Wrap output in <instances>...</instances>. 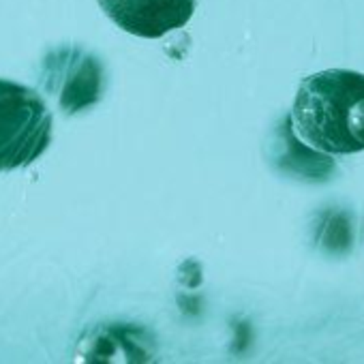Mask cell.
I'll list each match as a JSON object with an SVG mask.
<instances>
[{
	"instance_id": "obj_1",
	"label": "cell",
	"mask_w": 364,
	"mask_h": 364,
	"mask_svg": "<svg viewBox=\"0 0 364 364\" xmlns=\"http://www.w3.org/2000/svg\"><path fill=\"white\" fill-rule=\"evenodd\" d=\"M289 122L300 141L326 154L364 150V73L328 69L302 80Z\"/></svg>"
},
{
	"instance_id": "obj_2",
	"label": "cell",
	"mask_w": 364,
	"mask_h": 364,
	"mask_svg": "<svg viewBox=\"0 0 364 364\" xmlns=\"http://www.w3.org/2000/svg\"><path fill=\"white\" fill-rule=\"evenodd\" d=\"M54 118L31 86L0 77V171L35 163L50 146Z\"/></svg>"
},
{
	"instance_id": "obj_3",
	"label": "cell",
	"mask_w": 364,
	"mask_h": 364,
	"mask_svg": "<svg viewBox=\"0 0 364 364\" xmlns=\"http://www.w3.org/2000/svg\"><path fill=\"white\" fill-rule=\"evenodd\" d=\"M39 84L65 114L75 116L99 103L105 88V69L92 52L67 43L52 48L41 58Z\"/></svg>"
},
{
	"instance_id": "obj_4",
	"label": "cell",
	"mask_w": 364,
	"mask_h": 364,
	"mask_svg": "<svg viewBox=\"0 0 364 364\" xmlns=\"http://www.w3.org/2000/svg\"><path fill=\"white\" fill-rule=\"evenodd\" d=\"M103 14L124 33L159 39L185 26L198 0H97Z\"/></svg>"
},
{
	"instance_id": "obj_5",
	"label": "cell",
	"mask_w": 364,
	"mask_h": 364,
	"mask_svg": "<svg viewBox=\"0 0 364 364\" xmlns=\"http://www.w3.org/2000/svg\"><path fill=\"white\" fill-rule=\"evenodd\" d=\"M152 336L133 323H101L88 330L77 347V362H148L154 358Z\"/></svg>"
},
{
	"instance_id": "obj_6",
	"label": "cell",
	"mask_w": 364,
	"mask_h": 364,
	"mask_svg": "<svg viewBox=\"0 0 364 364\" xmlns=\"http://www.w3.org/2000/svg\"><path fill=\"white\" fill-rule=\"evenodd\" d=\"M281 156L277 159V165L283 169H289L291 173H304L309 178H323L334 169V161L330 154L309 148L304 141L298 139V135L291 129L289 116L285 118V129H281Z\"/></svg>"
},
{
	"instance_id": "obj_7",
	"label": "cell",
	"mask_w": 364,
	"mask_h": 364,
	"mask_svg": "<svg viewBox=\"0 0 364 364\" xmlns=\"http://www.w3.org/2000/svg\"><path fill=\"white\" fill-rule=\"evenodd\" d=\"M353 236H355L353 219L343 210H328L317 221L315 240L323 251L347 253L353 245Z\"/></svg>"
}]
</instances>
